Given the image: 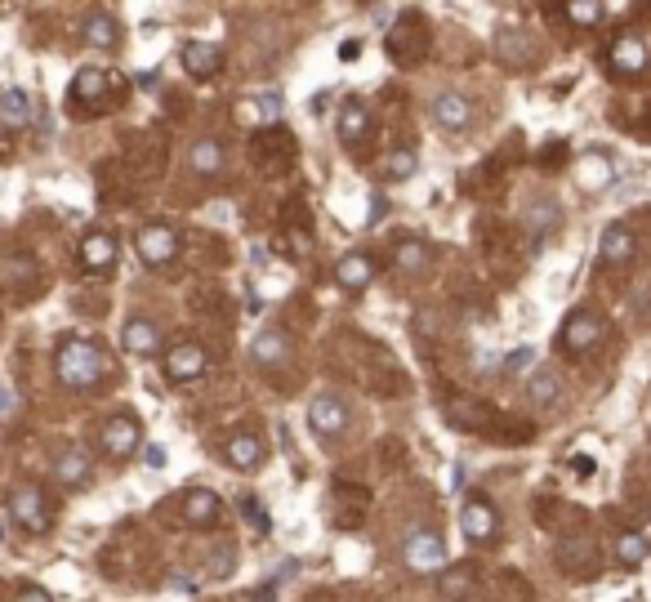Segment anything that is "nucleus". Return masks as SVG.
I'll return each instance as SVG.
<instances>
[{
  "instance_id": "obj_13",
  "label": "nucleus",
  "mask_w": 651,
  "mask_h": 602,
  "mask_svg": "<svg viewBox=\"0 0 651 602\" xmlns=\"http://www.w3.org/2000/svg\"><path fill=\"white\" fill-rule=\"evenodd\" d=\"M201 371H206V348H201V344H174V348L165 353V375L174 384L197 380Z\"/></svg>"
},
{
  "instance_id": "obj_22",
  "label": "nucleus",
  "mask_w": 651,
  "mask_h": 602,
  "mask_svg": "<svg viewBox=\"0 0 651 602\" xmlns=\"http://www.w3.org/2000/svg\"><path fill=\"white\" fill-rule=\"evenodd\" d=\"M469 116H473L469 99H464V94H455V90H442V94L433 99V121L442 125V130H464V125H469Z\"/></svg>"
},
{
  "instance_id": "obj_9",
  "label": "nucleus",
  "mask_w": 651,
  "mask_h": 602,
  "mask_svg": "<svg viewBox=\"0 0 651 602\" xmlns=\"http://www.w3.org/2000/svg\"><path fill=\"white\" fill-rule=\"evenodd\" d=\"M223 460H228L237 473H255V469L268 460V446H264V438H255V433H232V438L223 442Z\"/></svg>"
},
{
  "instance_id": "obj_18",
  "label": "nucleus",
  "mask_w": 651,
  "mask_h": 602,
  "mask_svg": "<svg viewBox=\"0 0 651 602\" xmlns=\"http://www.w3.org/2000/svg\"><path fill=\"white\" fill-rule=\"evenodd\" d=\"M183 522H188V527H197V531L215 527V522H219V495L206 491V487L188 491V495H183Z\"/></svg>"
},
{
  "instance_id": "obj_39",
  "label": "nucleus",
  "mask_w": 651,
  "mask_h": 602,
  "mask_svg": "<svg viewBox=\"0 0 651 602\" xmlns=\"http://www.w3.org/2000/svg\"><path fill=\"white\" fill-rule=\"evenodd\" d=\"M143 460H148V469H165V446H148Z\"/></svg>"
},
{
  "instance_id": "obj_15",
  "label": "nucleus",
  "mask_w": 651,
  "mask_h": 602,
  "mask_svg": "<svg viewBox=\"0 0 651 602\" xmlns=\"http://www.w3.org/2000/svg\"><path fill=\"white\" fill-rule=\"evenodd\" d=\"M81 268L85 273H108L116 268V237L112 232H90L81 241Z\"/></svg>"
},
{
  "instance_id": "obj_3",
  "label": "nucleus",
  "mask_w": 651,
  "mask_h": 602,
  "mask_svg": "<svg viewBox=\"0 0 651 602\" xmlns=\"http://www.w3.org/2000/svg\"><path fill=\"white\" fill-rule=\"evenodd\" d=\"M9 518H14L23 531L41 536V531H50V522H54V509L45 504L41 487L23 482V487H14V495H9Z\"/></svg>"
},
{
  "instance_id": "obj_12",
  "label": "nucleus",
  "mask_w": 651,
  "mask_h": 602,
  "mask_svg": "<svg viewBox=\"0 0 651 602\" xmlns=\"http://www.w3.org/2000/svg\"><path fill=\"white\" fill-rule=\"evenodd\" d=\"M602 339V317L598 313H571V322L562 326V348L567 353H589Z\"/></svg>"
},
{
  "instance_id": "obj_20",
  "label": "nucleus",
  "mask_w": 651,
  "mask_h": 602,
  "mask_svg": "<svg viewBox=\"0 0 651 602\" xmlns=\"http://www.w3.org/2000/svg\"><path fill=\"white\" fill-rule=\"evenodd\" d=\"M647 63H651L647 45H643L638 36H629V32L611 45V67H616L620 76H638V72H647Z\"/></svg>"
},
{
  "instance_id": "obj_24",
  "label": "nucleus",
  "mask_w": 651,
  "mask_h": 602,
  "mask_svg": "<svg viewBox=\"0 0 651 602\" xmlns=\"http://www.w3.org/2000/svg\"><path fill=\"white\" fill-rule=\"evenodd\" d=\"M371 134V103L366 99H348L344 108H339V139L344 143H357V139H366Z\"/></svg>"
},
{
  "instance_id": "obj_37",
  "label": "nucleus",
  "mask_w": 651,
  "mask_h": 602,
  "mask_svg": "<svg viewBox=\"0 0 651 602\" xmlns=\"http://www.w3.org/2000/svg\"><path fill=\"white\" fill-rule=\"evenodd\" d=\"M531 357H536V348H518V353H513V357L504 362V375H513V371H522V366H527Z\"/></svg>"
},
{
  "instance_id": "obj_29",
  "label": "nucleus",
  "mask_w": 651,
  "mask_h": 602,
  "mask_svg": "<svg viewBox=\"0 0 651 602\" xmlns=\"http://www.w3.org/2000/svg\"><path fill=\"white\" fill-rule=\"evenodd\" d=\"M616 562L620 567H643L647 562V536L643 531H620L616 536Z\"/></svg>"
},
{
  "instance_id": "obj_30",
  "label": "nucleus",
  "mask_w": 651,
  "mask_h": 602,
  "mask_svg": "<svg viewBox=\"0 0 651 602\" xmlns=\"http://www.w3.org/2000/svg\"><path fill=\"white\" fill-rule=\"evenodd\" d=\"M437 589H442V602H464L469 589H473V571H469V567L442 571V576H437Z\"/></svg>"
},
{
  "instance_id": "obj_2",
  "label": "nucleus",
  "mask_w": 651,
  "mask_h": 602,
  "mask_svg": "<svg viewBox=\"0 0 651 602\" xmlns=\"http://www.w3.org/2000/svg\"><path fill=\"white\" fill-rule=\"evenodd\" d=\"M402 562L411 567V576H442L446 571V545H442V536L415 527L406 536V545H402Z\"/></svg>"
},
{
  "instance_id": "obj_34",
  "label": "nucleus",
  "mask_w": 651,
  "mask_h": 602,
  "mask_svg": "<svg viewBox=\"0 0 651 602\" xmlns=\"http://www.w3.org/2000/svg\"><path fill=\"white\" fill-rule=\"evenodd\" d=\"M558 219H562V215H558V206H536V210H531V219H527V232H531L536 241H544V237L558 228Z\"/></svg>"
},
{
  "instance_id": "obj_26",
  "label": "nucleus",
  "mask_w": 651,
  "mask_h": 602,
  "mask_svg": "<svg viewBox=\"0 0 651 602\" xmlns=\"http://www.w3.org/2000/svg\"><path fill=\"white\" fill-rule=\"evenodd\" d=\"M54 478L63 487H85L90 478H94V469H90V460H85V451H63L54 460Z\"/></svg>"
},
{
  "instance_id": "obj_16",
  "label": "nucleus",
  "mask_w": 651,
  "mask_h": 602,
  "mask_svg": "<svg viewBox=\"0 0 651 602\" xmlns=\"http://www.w3.org/2000/svg\"><path fill=\"white\" fill-rule=\"evenodd\" d=\"M121 339H125V353H134V357H152V353L161 348V326H157L152 317H130Z\"/></svg>"
},
{
  "instance_id": "obj_28",
  "label": "nucleus",
  "mask_w": 651,
  "mask_h": 602,
  "mask_svg": "<svg viewBox=\"0 0 651 602\" xmlns=\"http://www.w3.org/2000/svg\"><path fill=\"white\" fill-rule=\"evenodd\" d=\"M429 259H433V255H429L424 241H402V246L393 250V268L406 273V277H420L424 268H429Z\"/></svg>"
},
{
  "instance_id": "obj_6",
  "label": "nucleus",
  "mask_w": 651,
  "mask_h": 602,
  "mask_svg": "<svg viewBox=\"0 0 651 602\" xmlns=\"http://www.w3.org/2000/svg\"><path fill=\"white\" fill-rule=\"evenodd\" d=\"M308 424H313L317 438L335 442L344 429H348V406H344L335 393H317V397L308 402Z\"/></svg>"
},
{
  "instance_id": "obj_32",
  "label": "nucleus",
  "mask_w": 651,
  "mask_h": 602,
  "mask_svg": "<svg viewBox=\"0 0 651 602\" xmlns=\"http://www.w3.org/2000/svg\"><path fill=\"white\" fill-rule=\"evenodd\" d=\"M188 161H192L197 174H219V170H223V148H219V139H197Z\"/></svg>"
},
{
  "instance_id": "obj_33",
  "label": "nucleus",
  "mask_w": 651,
  "mask_h": 602,
  "mask_svg": "<svg viewBox=\"0 0 651 602\" xmlns=\"http://www.w3.org/2000/svg\"><path fill=\"white\" fill-rule=\"evenodd\" d=\"M250 112H255V121H259V125H277V121H281V94H255V99H250Z\"/></svg>"
},
{
  "instance_id": "obj_14",
  "label": "nucleus",
  "mask_w": 651,
  "mask_h": 602,
  "mask_svg": "<svg viewBox=\"0 0 651 602\" xmlns=\"http://www.w3.org/2000/svg\"><path fill=\"white\" fill-rule=\"evenodd\" d=\"M112 90V76L103 72V67H85V72H76V81H72V90H67V99H72V112H76V103H103Z\"/></svg>"
},
{
  "instance_id": "obj_1",
  "label": "nucleus",
  "mask_w": 651,
  "mask_h": 602,
  "mask_svg": "<svg viewBox=\"0 0 651 602\" xmlns=\"http://www.w3.org/2000/svg\"><path fill=\"white\" fill-rule=\"evenodd\" d=\"M103 375H108V362L90 339H67L58 348V380L67 388H94Z\"/></svg>"
},
{
  "instance_id": "obj_19",
  "label": "nucleus",
  "mask_w": 651,
  "mask_h": 602,
  "mask_svg": "<svg viewBox=\"0 0 651 602\" xmlns=\"http://www.w3.org/2000/svg\"><path fill=\"white\" fill-rule=\"evenodd\" d=\"M81 32H85V45H90V50H116V45H121V27H116V18H112L108 9H90Z\"/></svg>"
},
{
  "instance_id": "obj_11",
  "label": "nucleus",
  "mask_w": 651,
  "mask_h": 602,
  "mask_svg": "<svg viewBox=\"0 0 651 602\" xmlns=\"http://www.w3.org/2000/svg\"><path fill=\"white\" fill-rule=\"evenodd\" d=\"M634 255H638V237H634V228L611 223V228L602 232V264H607V268H625V264H634Z\"/></svg>"
},
{
  "instance_id": "obj_8",
  "label": "nucleus",
  "mask_w": 651,
  "mask_h": 602,
  "mask_svg": "<svg viewBox=\"0 0 651 602\" xmlns=\"http://www.w3.org/2000/svg\"><path fill=\"white\" fill-rule=\"evenodd\" d=\"M388 54L397 58V63H424L429 54V32H424V23L411 14L402 27H393L388 32Z\"/></svg>"
},
{
  "instance_id": "obj_27",
  "label": "nucleus",
  "mask_w": 651,
  "mask_h": 602,
  "mask_svg": "<svg viewBox=\"0 0 651 602\" xmlns=\"http://www.w3.org/2000/svg\"><path fill=\"white\" fill-rule=\"evenodd\" d=\"M27 121H32L27 90H5V94H0V125H5V130H23Z\"/></svg>"
},
{
  "instance_id": "obj_36",
  "label": "nucleus",
  "mask_w": 651,
  "mask_h": 602,
  "mask_svg": "<svg viewBox=\"0 0 651 602\" xmlns=\"http://www.w3.org/2000/svg\"><path fill=\"white\" fill-rule=\"evenodd\" d=\"M567 18L580 23V27H589V23H602V18H607V5H567Z\"/></svg>"
},
{
  "instance_id": "obj_42",
  "label": "nucleus",
  "mask_w": 651,
  "mask_h": 602,
  "mask_svg": "<svg viewBox=\"0 0 651 602\" xmlns=\"http://www.w3.org/2000/svg\"><path fill=\"white\" fill-rule=\"evenodd\" d=\"M250 602H277V594H272V589H259V594H250Z\"/></svg>"
},
{
  "instance_id": "obj_17",
  "label": "nucleus",
  "mask_w": 651,
  "mask_h": 602,
  "mask_svg": "<svg viewBox=\"0 0 651 602\" xmlns=\"http://www.w3.org/2000/svg\"><path fill=\"white\" fill-rule=\"evenodd\" d=\"M255 362L264 366V371H277V366H286L290 362V353H295V344H290V335H281V330H264V335H255Z\"/></svg>"
},
{
  "instance_id": "obj_35",
  "label": "nucleus",
  "mask_w": 651,
  "mask_h": 602,
  "mask_svg": "<svg viewBox=\"0 0 651 602\" xmlns=\"http://www.w3.org/2000/svg\"><path fill=\"white\" fill-rule=\"evenodd\" d=\"M411 174H415V152L411 148L388 152V179H411Z\"/></svg>"
},
{
  "instance_id": "obj_23",
  "label": "nucleus",
  "mask_w": 651,
  "mask_h": 602,
  "mask_svg": "<svg viewBox=\"0 0 651 602\" xmlns=\"http://www.w3.org/2000/svg\"><path fill=\"white\" fill-rule=\"evenodd\" d=\"M611 157H602V152H585L580 161H576V183L585 188V192H602V188H611Z\"/></svg>"
},
{
  "instance_id": "obj_21",
  "label": "nucleus",
  "mask_w": 651,
  "mask_h": 602,
  "mask_svg": "<svg viewBox=\"0 0 651 602\" xmlns=\"http://www.w3.org/2000/svg\"><path fill=\"white\" fill-rule=\"evenodd\" d=\"M183 67H188L197 81H210L219 67H223V50L210 45V41H188V45H183Z\"/></svg>"
},
{
  "instance_id": "obj_41",
  "label": "nucleus",
  "mask_w": 651,
  "mask_h": 602,
  "mask_svg": "<svg viewBox=\"0 0 651 602\" xmlns=\"http://www.w3.org/2000/svg\"><path fill=\"white\" fill-rule=\"evenodd\" d=\"M380 219H384V201L375 197V201H371V223H380Z\"/></svg>"
},
{
  "instance_id": "obj_10",
  "label": "nucleus",
  "mask_w": 651,
  "mask_h": 602,
  "mask_svg": "<svg viewBox=\"0 0 651 602\" xmlns=\"http://www.w3.org/2000/svg\"><path fill=\"white\" fill-rule=\"evenodd\" d=\"M460 527H464V536H469L473 545H491L495 531H500V518H495V509H491L487 500H464Z\"/></svg>"
},
{
  "instance_id": "obj_40",
  "label": "nucleus",
  "mask_w": 651,
  "mask_h": 602,
  "mask_svg": "<svg viewBox=\"0 0 651 602\" xmlns=\"http://www.w3.org/2000/svg\"><path fill=\"white\" fill-rule=\"evenodd\" d=\"M18 602H50V594H45V589H23Z\"/></svg>"
},
{
  "instance_id": "obj_7",
  "label": "nucleus",
  "mask_w": 651,
  "mask_h": 602,
  "mask_svg": "<svg viewBox=\"0 0 651 602\" xmlns=\"http://www.w3.org/2000/svg\"><path fill=\"white\" fill-rule=\"evenodd\" d=\"M99 451L112 455V460L134 455V451H139V420H134V415H112V420H103V429H99Z\"/></svg>"
},
{
  "instance_id": "obj_25",
  "label": "nucleus",
  "mask_w": 651,
  "mask_h": 602,
  "mask_svg": "<svg viewBox=\"0 0 651 602\" xmlns=\"http://www.w3.org/2000/svg\"><path fill=\"white\" fill-rule=\"evenodd\" d=\"M335 281H339L344 290H366V286L375 281V264H371V255H344V259H339V268H335Z\"/></svg>"
},
{
  "instance_id": "obj_38",
  "label": "nucleus",
  "mask_w": 651,
  "mask_h": 602,
  "mask_svg": "<svg viewBox=\"0 0 651 602\" xmlns=\"http://www.w3.org/2000/svg\"><path fill=\"white\" fill-rule=\"evenodd\" d=\"M241 509H246V518H250V522H255V527H259V531H268V513H264V509H259V500H246V504H241Z\"/></svg>"
},
{
  "instance_id": "obj_5",
  "label": "nucleus",
  "mask_w": 651,
  "mask_h": 602,
  "mask_svg": "<svg viewBox=\"0 0 651 602\" xmlns=\"http://www.w3.org/2000/svg\"><path fill=\"white\" fill-rule=\"evenodd\" d=\"M134 241H139V259L148 268H161V264H170L179 255V232L165 228V223H143Z\"/></svg>"
},
{
  "instance_id": "obj_4",
  "label": "nucleus",
  "mask_w": 651,
  "mask_h": 602,
  "mask_svg": "<svg viewBox=\"0 0 651 602\" xmlns=\"http://www.w3.org/2000/svg\"><path fill=\"white\" fill-rule=\"evenodd\" d=\"M495 54H500L504 67L527 72V67L540 63V41H536L527 27H500V32H495Z\"/></svg>"
},
{
  "instance_id": "obj_31",
  "label": "nucleus",
  "mask_w": 651,
  "mask_h": 602,
  "mask_svg": "<svg viewBox=\"0 0 651 602\" xmlns=\"http://www.w3.org/2000/svg\"><path fill=\"white\" fill-rule=\"evenodd\" d=\"M558 397H562V375L558 371H536L531 375V402L549 411V406H558Z\"/></svg>"
}]
</instances>
